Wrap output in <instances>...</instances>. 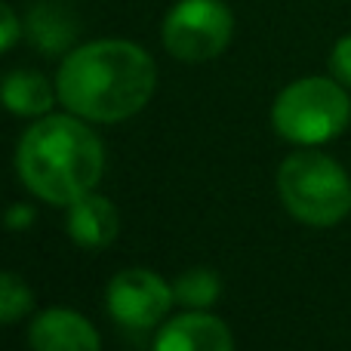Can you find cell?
Listing matches in <instances>:
<instances>
[{"mask_svg":"<svg viewBox=\"0 0 351 351\" xmlns=\"http://www.w3.org/2000/svg\"><path fill=\"white\" fill-rule=\"evenodd\" d=\"M158 84L152 56L130 40H93L68 53L56 93L77 117L117 123L148 105Z\"/></svg>","mask_w":351,"mask_h":351,"instance_id":"obj_1","label":"cell"},{"mask_svg":"<svg viewBox=\"0 0 351 351\" xmlns=\"http://www.w3.org/2000/svg\"><path fill=\"white\" fill-rule=\"evenodd\" d=\"M16 167L37 197L68 206L99 185L105 152L77 117L43 114L19 142Z\"/></svg>","mask_w":351,"mask_h":351,"instance_id":"obj_2","label":"cell"},{"mask_svg":"<svg viewBox=\"0 0 351 351\" xmlns=\"http://www.w3.org/2000/svg\"><path fill=\"white\" fill-rule=\"evenodd\" d=\"M278 191L284 206L305 225L327 228L351 213V179L333 158L299 152L280 164Z\"/></svg>","mask_w":351,"mask_h":351,"instance_id":"obj_3","label":"cell"},{"mask_svg":"<svg viewBox=\"0 0 351 351\" xmlns=\"http://www.w3.org/2000/svg\"><path fill=\"white\" fill-rule=\"evenodd\" d=\"M351 102L336 80L302 77L278 96L271 111L274 130L299 145H321L346 130Z\"/></svg>","mask_w":351,"mask_h":351,"instance_id":"obj_4","label":"cell"},{"mask_svg":"<svg viewBox=\"0 0 351 351\" xmlns=\"http://www.w3.org/2000/svg\"><path fill=\"white\" fill-rule=\"evenodd\" d=\"M234 34V19L222 0H179L164 19V47L182 62L216 59Z\"/></svg>","mask_w":351,"mask_h":351,"instance_id":"obj_5","label":"cell"},{"mask_svg":"<svg viewBox=\"0 0 351 351\" xmlns=\"http://www.w3.org/2000/svg\"><path fill=\"white\" fill-rule=\"evenodd\" d=\"M173 290L145 268L121 271L108 284V311L117 324L130 330H148L167 315Z\"/></svg>","mask_w":351,"mask_h":351,"instance_id":"obj_6","label":"cell"},{"mask_svg":"<svg viewBox=\"0 0 351 351\" xmlns=\"http://www.w3.org/2000/svg\"><path fill=\"white\" fill-rule=\"evenodd\" d=\"M34 351H99V333L84 315L68 308H49L31 324Z\"/></svg>","mask_w":351,"mask_h":351,"instance_id":"obj_7","label":"cell"},{"mask_svg":"<svg viewBox=\"0 0 351 351\" xmlns=\"http://www.w3.org/2000/svg\"><path fill=\"white\" fill-rule=\"evenodd\" d=\"M154 351H234V339L219 317L191 311L160 330Z\"/></svg>","mask_w":351,"mask_h":351,"instance_id":"obj_8","label":"cell"},{"mask_svg":"<svg viewBox=\"0 0 351 351\" xmlns=\"http://www.w3.org/2000/svg\"><path fill=\"white\" fill-rule=\"evenodd\" d=\"M121 219L108 197L102 194H84L74 204H68V234L80 243V247H108L117 237Z\"/></svg>","mask_w":351,"mask_h":351,"instance_id":"obj_9","label":"cell"},{"mask_svg":"<svg viewBox=\"0 0 351 351\" xmlns=\"http://www.w3.org/2000/svg\"><path fill=\"white\" fill-rule=\"evenodd\" d=\"M74 34H77V22H74L71 10H65L62 3H37L28 16V37L37 49L43 53H62L65 47H71Z\"/></svg>","mask_w":351,"mask_h":351,"instance_id":"obj_10","label":"cell"},{"mask_svg":"<svg viewBox=\"0 0 351 351\" xmlns=\"http://www.w3.org/2000/svg\"><path fill=\"white\" fill-rule=\"evenodd\" d=\"M0 99L12 114L22 117H43L53 105V90L47 77L37 71H12L0 86Z\"/></svg>","mask_w":351,"mask_h":351,"instance_id":"obj_11","label":"cell"},{"mask_svg":"<svg viewBox=\"0 0 351 351\" xmlns=\"http://www.w3.org/2000/svg\"><path fill=\"white\" fill-rule=\"evenodd\" d=\"M173 296L179 299L182 305H191V308H206V305L219 296V278L213 271L194 268V271L182 274V278L176 280Z\"/></svg>","mask_w":351,"mask_h":351,"instance_id":"obj_12","label":"cell"},{"mask_svg":"<svg viewBox=\"0 0 351 351\" xmlns=\"http://www.w3.org/2000/svg\"><path fill=\"white\" fill-rule=\"evenodd\" d=\"M34 305L28 284L19 274L0 271V324H12L19 317H25Z\"/></svg>","mask_w":351,"mask_h":351,"instance_id":"obj_13","label":"cell"},{"mask_svg":"<svg viewBox=\"0 0 351 351\" xmlns=\"http://www.w3.org/2000/svg\"><path fill=\"white\" fill-rule=\"evenodd\" d=\"M330 71L336 74L339 84L351 86V34H346L342 40H336L333 56H330Z\"/></svg>","mask_w":351,"mask_h":351,"instance_id":"obj_14","label":"cell"},{"mask_svg":"<svg viewBox=\"0 0 351 351\" xmlns=\"http://www.w3.org/2000/svg\"><path fill=\"white\" fill-rule=\"evenodd\" d=\"M16 40H19V19H16V12L0 0V53H6Z\"/></svg>","mask_w":351,"mask_h":351,"instance_id":"obj_15","label":"cell"},{"mask_svg":"<svg viewBox=\"0 0 351 351\" xmlns=\"http://www.w3.org/2000/svg\"><path fill=\"white\" fill-rule=\"evenodd\" d=\"M31 219H34V213H31V206H12L10 216H6V225H12V228H25V225H31Z\"/></svg>","mask_w":351,"mask_h":351,"instance_id":"obj_16","label":"cell"}]
</instances>
